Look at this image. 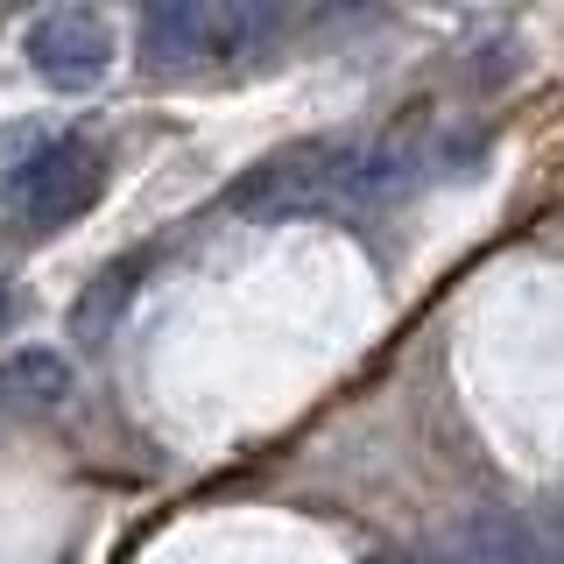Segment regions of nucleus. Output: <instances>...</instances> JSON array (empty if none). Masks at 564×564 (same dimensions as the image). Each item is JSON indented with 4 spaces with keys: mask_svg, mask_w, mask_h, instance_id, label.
<instances>
[{
    "mask_svg": "<svg viewBox=\"0 0 564 564\" xmlns=\"http://www.w3.org/2000/svg\"><path fill=\"white\" fill-rule=\"evenodd\" d=\"M275 29L282 14L254 8V0H163L141 14V57L155 70H198L226 57H254Z\"/></svg>",
    "mask_w": 564,
    "mask_h": 564,
    "instance_id": "1",
    "label": "nucleus"
},
{
    "mask_svg": "<svg viewBox=\"0 0 564 564\" xmlns=\"http://www.w3.org/2000/svg\"><path fill=\"white\" fill-rule=\"evenodd\" d=\"M106 191V155L85 134H57L29 155V170L14 176V212L35 234H57V226L85 219Z\"/></svg>",
    "mask_w": 564,
    "mask_h": 564,
    "instance_id": "2",
    "label": "nucleus"
},
{
    "mask_svg": "<svg viewBox=\"0 0 564 564\" xmlns=\"http://www.w3.org/2000/svg\"><path fill=\"white\" fill-rule=\"evenodd\" d=\"M29 64L43 85H57V93H85V85H99L106 70H113V22L93 8H50L35 14L29 35H22Z\"/></svg>",
    "mask_w": 564,
    "mask_h": 564,
    "instance_id": "3",
    "label": "nucleus"
},
{
    "mask_svg": "<svg viewBox=\"0 0 564 564\" xmlns=\"http://www.w3.org/2000/svg\"><path fill=\"white\" fill-rule=\"evenodd\" d=\"M64 395H70L64 352L29 346V352H8V360H0V416H43V410H57Z\"/></svg>",
    "mask_w": 564,
    "mask_h": 564,
    "instance_id": "4",
    "label": "nucleus"
},
{
    "mask_svg": "<svg viewBox=\"0 0 564 564\" xmlns=\"http://www.w3.org/2000/svg\"><path fill=\"white\" fill-rule=\"evenodd\" d=\"M8 317H14V296H8V282H0V325H8Z\"/></svg>",
    "mask_w": 564,
    "mask_h": 564,
    "instance_id": "5",
    "label": "nucleus"
},
{
    "mask_svg": "<svg viewBox=\"0 0 564 564\" xmlns=\"http://www.w3.org/2000/svg\"><path fill=\"white\" fill-rule=\"evenodd\" d=\"M431 564H466V557H431Z\"/></svg>",
    "mask_w": 564,
    "mask_h": 564,
    "instance_id": "6",
    "label": "nucleus"
}]
</instances>
